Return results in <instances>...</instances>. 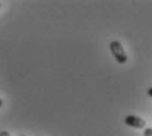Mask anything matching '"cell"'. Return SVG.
Here are the masks:
<instances>
[{
	"label": "cell",
	"mask_w": 152,
	"mask_h": 136,
	"mask_svg": "<svg viewBox=\"0 0 152 136\" xmlns=\"http://www.w3.org/2000/svg\"><path fill=\"white\" fill-rule=\"evenodd\" d=\"M109 47H110L113 58L117 60V63L125 64V63L127 62V52H126L125 47H123V45L119 41H113V42H110Z\"/></svg>",
	"instance_id": "1"
},
{
	"label": "cell",
	"mask_w": 152,
	"mask_h": 136,
	"mask_svg": "<svg viewBox=\"0 0 152 136\" xmlns=\"http://www.w3.org/2000/svg\"><path fill=\"white\" fill-rule=\"evenodd\" d=\"M125 123L134 128H147V122L138 115H127L125 118Z\"/></svg>",
	"instance_id": "2"
},
{
	"label": "cell",
	"mask_w": 152,
	"mask_h": 136,
	"mask_svg": "<svg viewBox=\"0 0 152 136\" xmlns=\"http://www.w3.org/2000/svg\"><path fill=\"white\" fill-rule=\"evenodd\" d=\"M143 136H152V128H151V127L144 128V134H143Z\"/></svg>",
	"instance_id": "3"
},
{
	"label": "cell",
	"mask_w": 152,
	"mask_h": 136,
	"mask_svg": "<svg viewBox=\"0 0 152 136\" xmlns=\"http://www.w3.org/2000/svg\"><path fill=\"white\" fill-rule=\"evenodd\" d=\"M0 136H11V134L8 131H1L0 132Z\"/></svg>",
	"instance_id": "4"
},
{
	"label": "cell",
	"mask_w": 152,
	"mask_h": 136,
	"mask_svg": "<svg viewBox=\"0 0 152 136\" xmlns=\"http://www.w3.org/2000/svg\"><path fill=\"white\" fill-rule=\"evenodd\" d=\"M147 94H148V96H150V97H152V88H150V89H148Z\"/></svg>",
	"instance_id": "5"
},
{
	"label": "cell",
	"mask_w": 152,
	"mask_h": 136,
	"mask_svg": "<svg viewBox=\"0 0 152 136\" xmlns=\"http://www.w3.org/2000/svg\"><path fill=\"white\" fill-rule=\"evenodd\" d=\"M1 106H3V100L0 98V107H1Z\"/></svg>",
	"instance_id": "6"
},
{
	"label": "cell",
	"mask_w": 152,
	"mask_h": 136,
	"mask_svg": "<svg viewBox=\"0 0 152 136\" xmlns=\"http://www.w3.org/2000/svg\"><path fill=\"white\" fill-rule=\"evenodd\" d=\"M0 7H1V3H0Z\"/></svg>",
	"instance_id": "7"
},
{
	"label": "cell",
	"mask_w": 152,
	"mask_h": 136,
	"mask_svg": "<svg viewBox=\"0 0 152 136\" xmlns=\"http://www.w3.org/2000/svg\"><path fill=\"white\" fill-rule=\"evenodd\" d=\"M21 136H25V135H21Z\"/></svg>",
	"instance_id": "8"
}]
</instances>
